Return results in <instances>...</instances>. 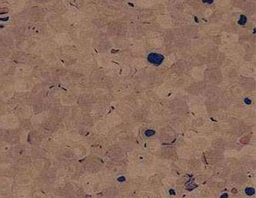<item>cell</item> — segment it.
<instances>
[{
  "label": "cell",
  "instance_id": "cell-6",
  "mask_svg": "<svg viewBox=\"0 0 256 198\" xmlns=\"http://www.w3.org/2000/svg\"><path fill=\"white\" fill-rule=\"evenodd\" d=\"M245 101H246V103H251V101L248 100V99H246V100H245Z\"/></svg>",
  "mask_w": 256,
  "mask_h": 198
},
{
  "label": "cell",
  "instance_id": "cell-2",
  "mask_svg": "<svg viewBox=\"0 0 256 198\" xmlns=\"http://www.w3.org/2000/svg\"><path fill=\"white\" fill-rule=\"evenodd\" d=\"M246 20H247L246 17L245 16H243V15H242V16H240V19L238 21V23L240 24V25H244L246 23Z\"/></svg>",
  "mask_w": 256,
  "mask_h": 198
},
{
  "label": "cell",
  "instance_id": "cell-1",
  "mask_svg": "<svg viewBox=\"0 0 256 198\" xmlns=\"http://www.w3.org/2000/svg\"><path fill=\"white\" fill-rule=\"evenodd\" d=\"M147 60H148L149 62L152 63L154 65H160L163 62L164 57L162 55H161V54H158L152 53V54H150L148 55Z\"/></svg>",
  "mask_w": 256,
  "mask_h": 198
},
{
  "label": "cell",
  "instance_id": "cell-4",
  "mask_svg": "<svg viewBox=\"0 0 256 198\" xmlns=\"http://www.w3.org/2000/svg\"><path fill=\"white\" fill-rule=\"evenodd\" d=\"M203 3H209V4H211V3H213V2H214V0H203Z\"/></svg>",
  "mask_w": 256,
  "mask_h": 198
},
{
  "label": "cell",
  "instance_id": "cell-3",
  "mask_svg": "<svg viewBox=\"0 0 256 198\" xmlns=\"http://www.w3.org/2000/svg\"><path fill=\"white\" fill-rule=\"evenodd\" d=\"M246 191H249V192H250V193H248V195H250V194H253L254 192V189H250V188L246 189Z\"/></svg>",
  "mask_w": 256,
  "mask_h": 198
},
{
  "label": "cell",
  "instance_id": "cell-5",
  "mask_svg": "<svg viewBox=\"0 0 256 198\" xmlns=\"http://www.w3.org/2000/svg\"><path fill=\"white\" fill-rule=\"evenodd\" d=\"M145 134H146V135H147V136H150V134H155V132H154V131H152V133H150V132H148V131H147Z\"/></svg>",
  "mask_w": 256,
  "mask_h": 198
}]
</instances>
